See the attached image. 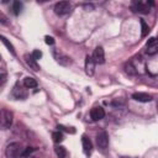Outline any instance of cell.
<instances>
[{
	"mask_svg": "<svg viewBox=\"0 0 158 158\" xmlns=\"http://www.w3.org/2000/svg\"><path fill=\"white\" fill-rule=\"evenodd\" d=\"M153 1H135L132 4V11L133 12H142V14H148L151 6H153Z\"/></svg>",
	"mask_w": 158,
	"mask_h": 158,
	"instance_id": "cell-1",
	"label": "cell"
},
{
	"mask_svg": "<svg viewBox=\"0 0 158 158\" xmlns=\"http://www.w3.org/2000/svg\"><path fill=\"white\" fill-rule=\"evenodd\" d=\"M52 138H53L54 143H60L63 141V133L60 131H56L52 133Z\"/></svg>",
	"mask_w": 158,
	"mask_h": 158,
	"instance_id": "cell-17",
	"label": "cell"
},
{
	"mask_svg": "<svg viewBox=\"0 0 158 158\" xmlns=\"http://www.w3.org/2000/svg\"><path fill=\"white\" fill-rule=\"evenodd\" d=\"M70 9H72L70 2H68V1H59L54 6V12L57 15H59V16H63V15L69 14L70 12Z\"/></svg>",
	"mask_w": 158,
	"mask_h": 158,
	"instance_id": "cell-3",
	"label": "cell"
},
{
	"mask_svg": "<svg viewBox=\"0 0 158 158\" xmlns=\"http://www.w3.org/2000/svg\"><path fill=\"white\" fill-rule=\"evenodd\" d=\"M33 151H36V148H33V147H27V148H25V151L21 153V157H28Z\"/></svg>",
	"mask_w": 158,
	"mask_h": 158,
	"instance_id": "cell-22",
	"label": "cell"
},
{
	"mask_svg": "<svg viewBox=\"0 0 158 158\" xmlns=\"http://www.w3.org/2000/svg\"><path fill=\"white\" fill-rule=\"evenodd\" d=\"M31 56H32V58H33L35 60H38V59L42 57V52H41L40 49H35V51L31 53Z\"/></svg>",
	"mask_w": 158,
	"mask_h": 158,
	"instance_id": "cell-23",
	"label": "cell"
},
{
	"mask_svg": "<svg viewBox=\"0 0 158 158\" xmlns=\"http://www.w3.org/2000/svg\"><path fill=\"white\" fill-rule=\"evenodd\" d=\"M93 58L95 60V63H99V64H102L105 62V53H104V49L102 47H96L94 49V53H93Z\"/></svg>",
	"mask_w": 158,
	"mask_h": 158,
	"instance_id": "cell-8",
	"label": "cell"
},
{
	"mask_svg": "<svg viewBox=\"0 0 158 158\" xmlns=\"http://www.w3.org/2000/svg\"><path fill=\"white\" fill-rule=\"evenodd\" d=\"M1 41H2V43H4V44L7 47V48H9V51H10V52H11V53L15 56V54H16V52H15V48H14V46H12V44H11V43H10V42L6 40V37L1 36Z\"/></svg>",
	"mask_w": 158,
	"mask_h": 158,
	"instance_id": "cell-18",
	"label": "cell"
},
{
	"mask_svg": "<svg viewBox=\"0 0 158 158\" xmlns=\"http://www.w3.org/2000/svg\"><path fill=\"white\" fill-rule=\"evenodd\" d=\"M54 152L59 158H65L67 157V149L63 146H56L54 147Z\"/></svg>",
	"mask_w": 158,
	"mask_h": 158,
	"instance_id": "cell-15",
	"label": "cell"
},
{
	"mask_svg": "<svg viewBox=\"0 0 158 158\" xmlns=\"http://www.w3.org/2000/svg\"><path fill=\"white\" fill-rule=\"evenodd\" d=\"M96 143H98L99 148H101L102 151L107 148V146H109V136H107V133L105 131H101L96 136Z\"/></svg>",
	"mask_w": 158,
	"mask_h": 158,
	"instance_id": "cell-5",
	"label": "cell"
},
{
	"mask_svg": "<svg viewBox=\"0 0 158 158\" xmlns=\"http://www.w3.org/2000/svg\"><path fill=\"white\" fill-rule=\"evenodd\" d=\"M25 62H26V64L31 68V69H33L35 72H38L41 68H40V65H38V63H37V60H35L33 58H32V56L31 54H25Z\"/></svg>",
	"mask_w": 158,
	"mask_h": 158,
	"instance_id": "cell-12",
	"label": "cell"
},
{
	"mask_svg": "<svg viewBox=\"0 0 158 158\" xmlns=\"http://www.w3.org/2000/svg\"><path fill=\"white\" fill-rule=\"evenodd\" d=\"M85 72L89 77L94 75V72H95V60L93 58V56H86L85 57Z\"/></svg>",
	"mask_w": 158,
	"mask_h": 158,
	"instance_id": "cell-7",
	"label": "cell"
},
{
	"mask_svg": "<svg viewBox=\"0 0 158 158\" xmlns=\"http://www.w3.org/2000/svg\"><path fill=\"white\" fill-rule=\"evenodd\" d=\"M132 99L136 100V101H139V102H149L152 101V96L147 93H135L132 95Z\"/></svg>",
	"mask_w": 158,
	"mask_h": 158,
	"instance_id": "cell-10",
	"label": "cell"
},
{
	"mask_svg": "<svg viewBox=\"0 0 158 158\" xmlns=\"http://www.w3.org/2000/svg\"><path fill=\"white\" fill-rule=\"evenodd\" d=\"M21 9H22V4H21L20 1H14V4H12L14 14H15V15H19L20 11H21Z\"/></svg>",
	"mask_w": 158,
	"mask_h": 158,
	"instance_id": "cell-19",
	"label": "cell"
},
{
	"mask_svg": "<svg viewBox=\"0 0 158 158\" xmlns=\"http://www.w3.org/2000/svg\"><path fill=\"white\" fill-rule=\"evenodd\" d=\"M104 116H105V111L100 106H96V107L91 109V111H90V117L93 121H99V120L104 118Z\"/></svg>",
	"mask_w": 158,
	"mask_h": 158,
	"instance_id": "cell-9",
	"label": "cell"
},
{
	"mask_svg": "<svg viewBox=\"0 0 158 158\" xmlns=\"http://www.w3.org/2000/svg\"><path fill=\"white\" fill-rule=\"evenodd\" d=\"M11 125H12V114L9 110L2 109L1 110V127L4 130H7L10 128Z\"/></svg>",
	"mask_w": 158,
	"mask_h": 158,
	"instance_id": "cell-4",
	"label": "cell"
},
{
	"mask_svg": "<svg viewBox=\"0 0 158 158\" xmlns=\"http://www.w3.org/2000/svg\"><path fill=\"white\" fill-rule=\"evenodd\" d=\"M146 53L149 56H154L158 53V40L157 38H151L147 42L146 46Z\"/></svg>",
	"mask_w": 158,
	"mask_h": 158,
	"instance_id": "cell-6",
	"label": "cell"
},
{
	"mask_svg": "<svg viewBox=\"0 0 158 158\" xmlns=\"http://www.w3.org/2000/svg\"><path fill=\"white\" fill-rule=\"evenodd\" d=\"M44 41H46V43L49 44V46L54 44V38H53L52 36H46V37H44Z\"/></svg>",
	"mask_w": 158,
	"mask_h": 158,
	"instance_id": "cell-24",
	"label": "cell"
},
{
	"mask_svg": "<svg viewBox=\"0 0 158 158\" xmlns=\"http://www.w3.org/2000/svg\"><path fill=\"white\" fill-rule=\"evenodd\" d=\"M84 7H85L88 11H89V10H93V5H88V4H86V5H84Z\"/></svg>",
	"mask_w": 158,
	"mask_h": 158,
	"instance_id": "cell-26",
	"label": "cell"
},
{
	"mask_svg": "<svg viewBox=\"0 0 158 158\" xmlns=\"http://www.w3.org/2000/svg\"><path fill=\"white\" fill-rule=\"evenodd\" d=\"M21 146L20 143L17 142H14V143H10L6 149H5V156L6 158H19V156L21 154Z\"/></svg>",
	"mask_w": 158,
	"mask_h": 158,
	"instance_id": "cell-2",
	"label": "cell"
},
{
	"mask_svg": "<svg viewBox=\"0 0 158 158\" xmlns=\"http://www.w3.org/2000/svg\"><path fill=\"white\" fill-rule=\"evenodd\" d=\"M141 27H142V37H146L148 35V32H149V27L144 22V20H141Z\"/></svg>",
	"mask_w": 158,
	"mask_h": 158,
	"instance_id": "cell-20",
	"label": "cell"
},
{
	"mask_svg": "<svg viewBox=\"0 0 158 158\" xmlns=\"http://www.w3.org/2000/svg\"><path fill=\"white\" fill-rule=\"evenodd\" d=\"M57 62H58L59 64H62V65H69V64H70V58H68V57L64 56V54H59V56L57 57Z\"/></svg>",
	"mask_w": 158,
	"mask_h": 158,
	"instance_id": "cell-16",
	"label": "cell"
},
{
	"mask_svg": "<svg viewBox=\"0 0 158 158\" xmlns=\"http://www.w3.org/2000/svg\"><path fill=\"white\" fill-rule=\"evenodd\" d=\"M81 143H83V151H84V153L85 154H90L91 153V149H93L91 141L86 136H83L81 137Z\"/></svg>",
	"mask_w": 158,
	"mask_h": 158,
	"instance_id": "cell-13",
	"label": "cell"
},
{
	"mask_svg": "<svg viewBox=\"0 0 158 158\" xmlns=\"http://www.w3.org/2000/svg\"><path fill=\"white\" fill-rule=\"evenodd\" d=\"M125 70H126V73H127V74H130V75H135V74H136L135 67H133L131 63H127V64L125 65Z\"/></svg>",
	"mask_w": 158,
	"mask_h": 158,
	"instance_id": "cell-21",
	"label": "cell"
},
{
	"mask_svg": "<svg viewBox=\"0 0 158 158\" xmlns=\"http://www.w3.org/2000/svg\"><path fill=\"white\" fill-rule=\"evenodd\" d=\"M12 96L16 98V99H25L27 96V93L25 91V89H22L21 85L16 84L12 89Z\"/></svg>",
	"mask_w": 158,
	"mask_h": 158,
	"instance_id": "cell-11",
	"label": "cell"
},
{
	"mask_svg": "<svg viewBox=\"0 0 158 158\" xmlns=\"http://www.w3.org/2000/svg\"><path fill=\"white\" fill-rule=\"evenodd\" d=\"M23 86L27 88V89H32V88H36L37 86V81L36 79L31 78V77H26L23 79Z\"/></svg>",
	"mask_w": 158,
	"mask_h": 158,
	"instance_id": "cell-14",
	"label": "cell"
},
{
	"mask_svg": "<svg viewBox=\"0 0 158 158\" xmlns=\"http://www.w3.org/2000/svg\"><path fill=\"white\" fill-rule=\"evenodd\" d=\"M5 80H6V73H5V70L2 69V70H1V85H4Z\"/></svg>",
	"mask_w": 158,
	"mask_h": 158,
	"instance_id": "cell-25",
	"label": "cell"
}]
</instances>
